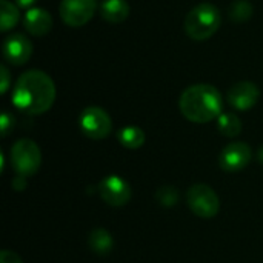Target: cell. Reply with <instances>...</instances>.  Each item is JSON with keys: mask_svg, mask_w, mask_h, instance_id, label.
Segmentation results:
<instances>
[{"mask_svg": "<svg viewBox=\"0 0 263 263\" xmlns=\"http://www.w3.org/2000/svg\"><path fill=\"white\" fill-rule=\"evenodd\" d=\"M11 185H12V188H14L15 191H23V190L26 188V177L17 176V177L11 182Z\"/></svg>", "mask_w": 263, "mask_h": 263, "instance_id": "cell-23", "label": "cell"}, {"mask_svg": "<svg viewBox=\"0 0 263 263\" xmlns=\"http://www.w3.org/2000/svg\"><path fill=\"white\" fill-rule=\"evenodd\" d=\"M80 129L82 133L92 140L106 139L112 129V120L109 114L99 106H88L80 114Z\"/></svg>", "mask_w": 263, "mask_h": 263, "instance_id": "cell-6", "label": "cell"}, {"mask_svg": "<svg viewBox=\"0 0 263 263\" xmlns=\"http://www.w3.org/2000/svg\"><path fill=\"white\" fill-rule=\"evenodd\" d=\"M55 100V85L52 79L40 71L29 69L23 72L12 89L14 106L29 116H40L46 112Z\"/></svg>", "mask_w": 263, "mask_h": 263, "instance_id": "cell-1", "label": "cell"}, {"mask_svg": "<svg viewBox=\"0 0 263 263\" xmlns=\"http://www.w3.org/2000/svg\"><path fill=\"white\" fill-rule=\"evenodd\" d=\"M222 25V14L213 3H200L194 6L185 17V32L190 39L202 42L217 32Z\"/></svg>", "mask_w": 263, "mask_h": 263, "instance_id": "cell-3", "label": "cell"}, {"mask_svg": "<svg viewBox=\"0 0 263 263\" xmlns=\"http://www.w3.org/2000/svg\"><path fill=\"white\" fill-rule=\"evenodd\" d=\"M257 160L263 165V146L259 149V153H257Z\"/></svg>", "mask_w": 263, "mask_h": 263, "instance_id": "cell-25", "label": "cell"}, {"mask_svg": "<svg viewBox=\"0 0 263 263\" xmlns=\"http://www.w3.org/2000/svg\"><path fill=\"white\" fill-rule=\"evenodd\" d=\"M253 157V151L245 142H231L228 143L219 157L220 168L228 173H237L245 170Z\"/></svg>", "mask_w": 263, "mask_h": 263, "instance_id": "cell-9", "label": "cell"}, {"mask_svg": "<svg viewBox=\"0 0 263 263\" xmlns=\"http://www.w3.org/2000/svg\"><path fill=\"white\" fill-rule=\"evenodd\" d=\"M37 0H15V5L18 8H25V9H31V6L35 3Z\"/></svg>", "mask_w": 263, "mask_h": 263, "instance_id": "cell-24", "label": "cell"}, {"mask_svg": "<svg viewBox=\"0 0 263 263\" xmlns=\"http://www.w3.org/2000/svg\"><path fill=\"white\" fill-rule=\"evenodd\" d=\"M23 25H25V29L31 35L43 37L52 28V17L43 8H31L26 11L23 17Z\"/></svg>", "mask_w": 263, "mask_h": 263, "instance_id": "cell-12", "label": "cell"}, {"mask_svg": "<svg viewBox=\"0 0 263 263\" xmlns=\"http://www.w3.org/2000/svg\"><path fill=\"white\" fill-rule=\"evenodd\" d=\"M97 193L100 199L109 206H125L131 200V186L120 176L111 174L103 177L97 185Z\"/></svg>", "mask_w": 263, "mask_h": 263, "instance_id": "cell-7", "label": "cell"}, {"mask_svg": "<svg viewBox=\"0 0 263 263\" xmlns=\"http://www.w3.org/2000/svg\"><path fill=\"white\" fill-rule=\"evenodd\" d=\"M0 76H2L0 91H2V94H5V92L8 91V88H9V82H11V79H9V71H8V68H6L5 65H2V66H0Z\"/></svg>", "mask_w": 263, "mask_h": 263, "instance_id": "cell-22", "label": "cell"}, {"mask_svg": "<svg viewBox=\"0 0 263 263\" xmlns=\"http://www.w3.org/2000/svg\"><path fill=\"white\" fill-rule=\"evenodd\" d=\"M0 263H23L20 256L15 251L11 250H3L0 253Z\"/></svg>", "mask_w": 263, "mask_h": 263, "instance_id": "cell-21", "label": "cell"}, {"mask_svg": "<svg viewBox=\"0 0 263 263\" xmlns=\"http://www.w3.org/2000/svg\"><path fill=\"white\" fill-rule=\"evenodd\" d=\"M100 15L108 23H122L129 15V3L126 0H103Z\"/></svg>", "mask_w": 263, "mask_h": 263, "instance_id": "cell-13", "label": "cell"}, {"mask_svg": "<svg viewBox=\"0 0 263 263\" xmlns=\"http://www.w3.org/2000/svg\"><path fill=\"white\" fill-rule=\"evenodd\" d=\"M260 89L256 83L250 80L237 82L228 91V102L233 108L239 111H248L259 102Z\"/></svg>", "mask_w": 263, "mask_h": 263, "instance_id": "cell-11", "label": "cell"}, {"mask_svg": "<svg viewBox=\"0 0 263 263\" xmlns=\"http://www.w3.org/2000/svg\"><path fill=\"white\" fill-rule=\"evenodd\" d=\"M179 108L185 119L193 123H208L217 120L222 114L223 100L217 88L208 83H197L188 86L180 99Z\"/></svg>", "mask_w": 263, "mask_h": 263, "instance_id": "cell-2", "label": "cell"}, {"mask_svg": "<svg viewBox=\"0 0 263 263\" xmlns=\"http://www.w3.org/2000/svg\"><path fill=\"white\" fill-rule=\"evenodd\" d=\"M32 55V43L23 34L8 35L3 42V57L14 66L25 65Z\"/></svg>", "mask_w": 263, "mask_h": 263, "instance_id": "cell-10", "label": "cell"}, {"mask_svg": "<svg viewBox=\"0 0 263 263\" xmlns=\"http://www.w3.org/2000/svg\"><path fill=\"white\" fill-rule=\"evenodd\" d=\"M217 128L225 137H237L242 133V120L233 112H222L217 119Z\"/></svg>", "mask_w": 263, "mask_h": 263, "instance_id": "cell-17", "label": "cell"}, {"mask_svg": "<svg viewBox=\"0 0 263 263\" xmlns=\"http://www.w3.org/2000/svg\"><path fill=\"white\" fill-rule=\"evenodd\" d=\"M0 125H2V134L6 137L14 126V117L9 112H3L0 117Z\"/></svg>", "mask_w": 263, "mask_h": 263, "instance_id": "cell-20", "label": "cell"}, {"mask_svg": "<svg viewBox=\"0 0 263 263\" xmlns=\"http://www.w3.org/2000/svg\"><path fill=\"white\" fill-rule=\"evenodd\" d=\"M88 247L97 256H108L112 251L114 240L112 236L105 228H94L88 237Z\"/></svg>", "mask_w": 263, "mask_h": 263, "instance_id": "cell-14", "label": "cell"}, {"mask_svg": "<svg viewBox=\"0 0 263 263\" xmlns=\"http://www.w3.org/2000/svg\"><path fill=\"white\" fill-rule=\"evenodd\" d=\"M186 203L190 210L202 219H213L220 211V199L216 191L203 183L193 185L186 191Z\"/></svg>", "mask_w": 263, "mask_h": 263, "instance_id": "cell-5", "label": "cell"}, {"mask_svg": "<svg viewBox=\"0 0 263 263\" xmlns=\"http://www.w3.org/2000/svg\"><path fill=\"white\" fill-rule=\"evenodd\" d=\"M253 11H254V8H253L251 2H248V0H236V2L231 3V6L228 9V15H230V18L233 22L243 23V22L251 18Z\"/></svg>", "mask_w": 263, "mask_h": 263, "instance_id": "cell-18", "label": "cell"}, {"mask_svg": "<svg viewBox=\"0 0 263 263\" xmlns=\"http://www.w3.org/2000/svg\"><path fill=\"white\" fill-rule=\"evenodd\" d=\"M42 163V153L39 145L31 139H18L11 146V166L17 176H34Z\"/></svg>", "mask_w": 263, "mask_h": 263, "instance_id": "cell-4", "label": "cell"}, {"mask_svg": "<svg viewBox=\"0 0 263 263\" xmlns=\"http://www.w3.org/2000/svg\"><path fill=\"white\" fill-rule=\"evenodd\" d=\"M154 197L160 206L171 208V206H176L179 203L180 194H179L177 188H174V186H162L156 191Z\"/></svg>", "mask_w": 263, "mask_h": 263, "instance_id": "cell-19", "label": "cell"}, {"mask_svg": "<svg viewBox=\"0 0 263 263\" xmlns=\"http://www.w3.org/2000/svg\"><path fill=\"white\" fill-rule=\"evenodd\" d=\"M97 0H62L60 2V17L72 28L86 25L96 14Z\"/></svg>", "mask_w": 263, "mask_h": 263, "instance_id": "cell-8", "label": "cell"}, {"mask_svg": "<svg viewBox=\"0 0 263 263\" xmlns=\"http://www.w3.org/2000/svg\"><path fill=\"white\" fill-rule=\"evenodd\" d=\"M20 20V11L18 6L14 5L9 0L0 2V29L2 32H8L12 29Z\"/></svg>", "mask_w": 263, "mask_h": 263, "instance_id": "cell-16", "label": "cell"}, {"mask_svg": "<svg viewBox=\"0 0 263 263\" xmlns=\"http://www.w3.org/2000/svg\"><path fill=\"white\" fill-rule=\"evenodd\" d=\"M117 139H119V143L122 146H125L128 149H139L140 146H143L146 136H145L142 128L129 125V126L122 128L117 133Z\"/></svg>", "mask_w": 263, "mask_h": 263, "instance_id": "cell-15", "label": "cell"}]
</instances>
